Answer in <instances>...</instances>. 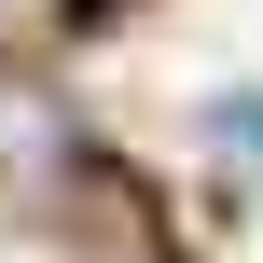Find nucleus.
I'll use <instances>...</instances> for the list:
<instances>
[{
  "label": "nucleus",
  "instance_id": "obj_1",
  "mask_svg": "<svg viewBox=\"0 0 263 263\" xmlns=\"http://www.w3.org/2000/svg\"><path fill=\"white\" fill-rule=\"evenodd\" d=\"M55 194H69V97L0 83V222H28V208H55Z\"/></svg>",
  "mask_w": 263,
  "mask_h": 263
},
{
  "label": "nucleus",
  "instance_id": "obj_2",
  "mask_svg": "<svg viewBox=\"0 0 263 263\" xmlns=\"http://www.w3.org/2000/svg\"><path fill=\"white\" fill-rule=\"evenodd\" d=\"M208 139H222V153L263 180V83H222V97H208Z\"/></svg>",
  "mask_w": 263,
  "mask_h": 263
}]
</instances>
